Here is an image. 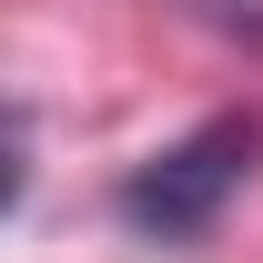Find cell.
<instances>
[{
	"label": "cell",
	"instance_id": "6da1fadb",
	"mask_svg": "<svg viewBox=\"0 0 263 263\" xmlns=\"http://www.w3.org/2000/svg\"><path fill=\"white\" fill-rule=\"evenodd\" d=\"M253 162H263V122L253 111H213L182 142H162L152 162H132L122 193H111V213L142 243H202V233L223 223V202L253 182Z\"/></svg>",
	"mask_w": 263,
	"mask_h": 263
}]
</instances>
